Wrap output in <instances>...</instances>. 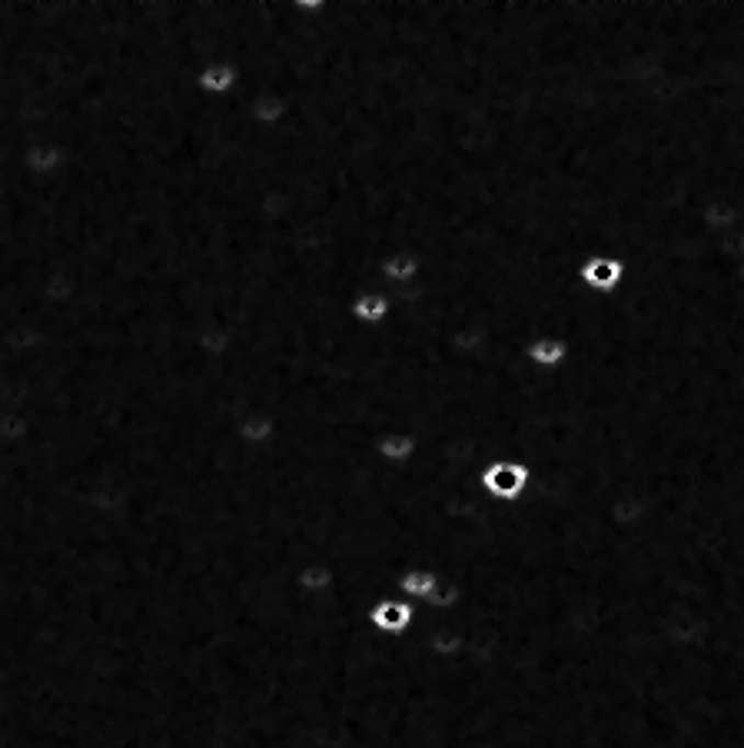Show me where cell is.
Here are the masks:
<instances>
[{"label": "cell", "mask_w": 744, "mask_h": 748, "mask_svg": "<svg viewBox=\"0 0 744 748\" xmlns=\"http://www.w3.org/2000/svg\"><path fill=\"white\" fill-rule=\"evenodd\" d=\"M193 80H196V90L203 97H210V100H226V97H233L243 87L239 67L233 60H226V57H216V60L203 64Z\"/></svg>", "instance_id": "cell-8"}, {"label": "cell", "mask_w": 744, "mask_h": 748, "mask_svg": "<svg viewBox=\"0 0 744 748\" xmlns=\"http://www.w3.org/2000/svg\"><path fill=\"white\" fill-rule=\"evenodd\" d=\"M522 356H526V362L536 372H559L568 362V343L562 336H555V333H539L522 349Z\"/></svg>", "instance_id": "cell-10"}, {"label": "cell", "mask_w": 744, "mask_h": 748, "mask_svg": "<svg viewBox=\"0 0 744 748\" xmlns=\"http://www.w3.org/2000/svg\"><path fill=\"white\" fill-rule=\"evenodd\" d=\"M718 254H721L728 264H744V226H737V230L718 236Z\"/></svg>", "instance_id": "cell-16"}, {"label": "cell", "mask_w": 744, "mask_h": 748, "mask_svg": "<svg viewBox=\"0 0 744 748\" xmlns=\"http://www.w3.org/2000/svg\"><path fill=\"white\" fill-rule=\"evenodd\" d=\"M396 313V297L383 287H365L349 300V320L359 326H386Z\"/></svg>", "instance_id": "cell-6"}, {"label": "cell", "mask_w": 744, "mask_h": 748, "mask_svg": "<svg viewBox=\"0 0 744 748\" xmlns=\"http://www.w3.org/2000/svg\"><path fill=\"white\" fill-rule=\"evenodd\" d=\"M578 283L595 293V297H615L625 290V280H629V264L618 257V254H608V249H595V254H588L578 267Z\"/></svg>", "instance_id": "cell-2"}, {"label": "cell", "mask_w": 744, "mask_h": 748, "mask_svg": "<svg viewBox=\"0 0 744 748\" xmlns=\"http://www.w3.org/2000/svg\"><path fill=\"white\" fill-rule=\"evenodd\" d=\"M649 520V503L639 495V492H618L611 499V506H608V523L615 533H639Z\"/></svg>", "instance_id": "cell-11"}, {"label": "cell", "mask_w": 744, "mask_h": 748, "mask_svg": "<svg viewBox=\"0 0 744 748\" xmlns=\"http://www.w3.org/2000/svg\"><path fill=\"white\" fill-rule=\"evenodd\" d=\"M439 582H442V576L436 572V569H429V566H409V569H403L399 572V579H396V592L403 595V599H409V602H416V605H422L436 589H439Z\"/></svg>", "instance_id": "cell-15"}, {"label": "cell", "mask_w": 744, "mask_h": 748, "mask_svg": "<svg viewBox=\"0 0 744 748\" xmlns=\"http://www.w3.org/2000/svg\"><path fill=\"white\" fill-rule=\"evenodd\" d=\"M250 77H253V74H250ZM257 80H260V77H257ZM246 113H250V123H253V127H260V131H280V127H286V120H290V113H293V103H290V97H286L283 90L267 87V83L260 80V87L253 90L250 103H246Z\"/></svg>", "instance_id": "cell-4"}, {"label": "cell", "mask_w": 744, "mask_h": 748, "mask_svg": "<svg viewBox=\"0 0 744 748\" xmlns=\"http://www.w3.org/2000/svg\"><path fill=\"white\" fill-rule=\"evenodd\" d=\"M741 167H744V150H741Z\"/></svg>", "instance_id": "cell-17"}, {"label": "cell", "mask_w": 744, "mask_h": 748, "mask_svg": "<svg viewBox=\"0 0 744 748\" xmlns=\"http://www.w3.org/2000/svg\"><path fill=\"white\" fill-rule=\"evenodd\" d=\"M532 485V469L522 459H492L478 472V489L485 499L499 506H516Z\"/></svg>", "instance_id": "cell-1"}, {"label": "cell", "mask_w": 744, "mask_h": 748, "mask_svg": "<svg viewBox=\"0 0 744 748\" xmlns=\"http://www.w3.org/2000/svg\"><path fill=\"white\" fill-rule=\"evenodd\" d=\"M277 433H280L277 420H273L270 413H263V410L243 413L239 423H236V439H239V446H243V449H253V453L273 446Z\"/></svg>", "instance_id": "cell-13"}, {"label": "cell", "mask_w": 744, "mask_h": 748, "mask_svg": "<svg viewBox=\"0 0 744 748\" xmlns=\"http://www.w3.org/2000/svg\"><path fill=\"white\" fill-rule=\"evenodd\" d=\"M698 220H701V226L711 236H721V233L737 230L741 220H744V213H741L737 200H731V197H711V200H704L698 206Z\"/></svg>", "instance_id": "cell-14"}, {"label": "cell", "mask_w": 744, "mask_h": 748, "mask_svg": "<svg viewBox=\"0 0 744 748\" xmlns=\"http://www.w3.org/2000/svg\"><path fill=\"white\" fill-rule=\"evenodd\" d=\"M422 257L416 254V249H393V254H386L380 264H376V277H380V287L396 293V290H409L422 280Z\"/></svg>", "instance_id": "cell-5"}, {"label": "cell", "mask_w": 744, "mask_h": 748, "mask_svg": "<svg viewBox=\"0 0 744 748\" xmlns=\"http://www.w3.org/2000/svg\"><path fill=\"white\" fill-rule=\"evenodd\" d=\"M339 585V572L332 562H323V559H309L303 562L296 572H293V589L306 599H319V595H329L332 589Z\"/></svg>", "instance_id": "cell-12"}, {"label": "cell", "mask_w": 744, "mask_h": 748, "mask_svg": "<svg viewBox=\"0 0 744 748\" xmlns=\"http://www.w3.org/2000/svg\"><path fill=\"white\" fill-rule=\"evenodd\" d=\"M419 449H422V439L413 429H383L376 439H372V456L393 469L416 462Z\"/></svg>", "instance_id": "cell-7"}, {"label": "cell", "mask_w": 744, "mask_h": 748, "mask_svg": "<svg viewBox=\"0 0 744 748\" xmlns=\"http://www.w3.org/2000/svg\"><path fill=\"white\" fill-rule=\"evenodd\" d=\"M419 622V605L403 599V595H386L380 602H372L369 609V626L386 639H403L416 629Z\"/></svg>", "instance_id": "cell-3"}, {"label": "cell", "mask_w": 744, "mask_h": 748, "mask_svg": "<svg viewBox=\"0 0 744 748\" xmlns=\"http://www.w3.org/2000/svg\"><path fill=\"white\" fill-rule=\"evenodd\" d=\"M67 160H70L67 147L50 137H41L24 150V170L37 180H54L57 174H64Z\"/></svg>", "instance_id": "cell-9"}]
</instances>
